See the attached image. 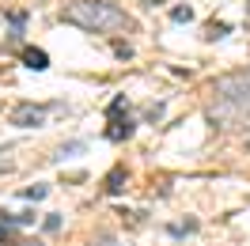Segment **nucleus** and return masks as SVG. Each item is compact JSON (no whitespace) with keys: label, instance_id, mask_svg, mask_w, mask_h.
<instances>
[{"label":"nucleus","instance_id":"1","mask_svg":"<svg viewBox=\"0 0 250 246\" xmlns=\"http://www.w3.org/2000/svg\"><path fill=\"white\" fill-rule=\"evenodd\" d=\"M61 19L80 27V31H91V34H114V31L133 27V19L110 0H68L61 8Z\"/></svg>","mask_w":250,"mask_h":246},{"label":"nucleus","instance_id":"2","mask_svg":"<svg viewBox=\"0 0 250 246\" xmlns=\"http://www.w3.org/2000/svg\"><path fill=\"white\" fill-rule=\"evenodd\" d=\"M212 95L224 99V102H235V106L250 110V72H228L212 83Z\"/></svg>","mask_w":250,"mask_h":246},{"label":"nucleus","instance_id":"3","mask_svg":"<svg viewBox=\"0 0 250 246\" xmlns=\"http://www.w3.org/2000/svg\"><path fill=\"white\" fill-rule=\"evenodd\" d=\"M46 106H38V102H19L16 110H12V125H19V129H38V125H46Z\"/></svg>","mask_w":250,"mask_h":246},{"label":"nucleus","instance_id":"4","mask_svg":"<svg viewBox=\"0 0 250 246\" xmlns=\"http://www.w3.org/2000/svg\"><path fill=\"white\" fill-rule=\"evenodd\" d=\"M23 64H27V68H34V72H46V68H49L46 49H23Z\"/></svg>","mask_w":250,"mask_h":246},{"label":"nucleus","instance_id":"5","mask_svg":"<svg viewBox=\"0 0 250 246\" xmlns=\"http://www.w3.org/2000/svg\"><path fill=\"white\" fill-rule=\"evenodd\" d=\"M125 182H129V170H125V167H114L106 174V193H122Z\"/></svg>","mask_w":250,"mask_h":246},{"label":"nucleus","instance_id":"6","mask_svg":"<svg viewBox=\"0 0 250 246\" xmlns=\"http://www.w3.org/2000/svg\"><path fill=\"white\" fill-rule=\"evenodd\" d=\"M106 137L110 140H129V137H133V122H129V118H125V122H114L106 129Z\"/></svg>","mask_w":250,"mask_h":246},{"label":"nucleus","instance_id":"7","mask_svg":"<svg viewBox=\"0 0 250 246\" xmlns=\"http://www.w3.org/2000/svg\"><path fill=\"white\" fill-rule=\"evenodd\" d=\"M46 193H49L46 185H27V189H23V197H27V201H42Z\"/></svg>","mask_w":250,"mask_h":246},{"label":"nucleus","instance_id":"8","mask_svg":"<svg viewBox=\"0 0 250 246\" xmlns=\"http://www.w3.org/2000/svg\"><path fill=\"white\" fill-rule=\"evenodd\" d=\"M72 152H83V140H68V144H61L57 159H64V155H72Z\"/></svg>","mask_w":250,"mask_h":246},{"label":"nucleus","instance_id":"9","mask_svg":"<svg viewBox=\"0 0 250 246\" xmlns=\"http://www.w3.org/2000/svg\"><path fill=\"white\" fill-rule=\"evenodd\" d=\"M171 19H174V23H189V19H193V8H189V4H186V8H174Z\"/></svg>","mask_w":250,"mask_h":246},{"label":"nucleus","instance_id":"10","mask_svg":"<svg viewBox=\"0 0 250 246\" xmlns=\"http://www.w3.org/2000/svg\"><path fill=\"white\" fill-rule=\"evenodd\" d=\"M228 31H231L228 23H212V27L205 31V38H224V34H228Z\"/></svg>","mask_w":250,"mask_h":246},{"label":"nucleus","instance_id":"11","mask_svg":"<svg viewBox=\"0 0 250 246\" xmlns=\"http://www.w3.org/2000/svg\"><path fill=\"white\" fill-rule=\"evenodd\" d=\"M114 53H118V57L125 61V57H133V46H125V42H114Z\"/></svg>","mask_w":250,"mask_h":246},{"label":"nucleus","instance_id":"12","mask_svg":"<svg viewBox=\"0 0 250 246\" xmlns=\"http://www.w3.org/2000/svg\"><path fill=\"white\" fill-rule=\"evenodd\" d=\"M148 118H152V122H159V118H163V106H159V102H152V106H148Z\"/></svg>","mask_w":250,"mask_h":246},{"label":"nucleus","instance_id":"13","mask_svg":"<svg viewBox=\"0 0 250 246\" xmlns=\"http://www.w3.org/2000/svg\"><path fill=\"white\" fill-rule=\"evenodd\" d=\"M12 167H16V163H12V155L0 152V170H12Z\"/></svg>","mask_w":250,"mask_h":246},{"label":"nucleus","instance_id":"14","mask_svg":"<svg viewBox=\"0 0 250 246\" xmlns=\"http://www.w3.org/2000/svg\"><path fill=\"white\" fill-rule=\"evenodd\" d=\"M61 227V216H46V231H57Z\"/></svg>","mask_w":250,"mask_h":246},{"label":"nucleus","instance_id":"15","mask_svg":"<svg viewBox=\"0 0 250 246\" xmlns=\"http://www.w3.org/2000/svg\"><path fill=\"white\" fill-rule=\"evenodd\" d=\"M91 246H118V243H114V239H110V235H99V239H95Z\"/></svg>","mask_w":250,"mask_h":246},{"label":"nucleus","instance_id":"16","mask_svg":"<svg viewBox=\"0 0 250 246\" xmlns=\"http://www.w3.org/2000/svg\"><path fill=\"white\" fill-rule=\"evenodd\" d=\"M8 235H12V224H4V220H0V239H8Z\"/></svg>","mask_w":250,"mask_h":246},{"label":"nucleus","instance_id":"17","mask_svg":"<svg viewBox=\"0 0 250 246\" xmlns=\"http://www.w3.org/2000/svg\"><path fill=\"white\" fill-rule=\"evenodd\" d=\"M16 246H42V243H38V239H34V243H31V239H27V243H16Z\"/></svg>","mask_w":250,"mask_h":246},{"label":"nucleus","instance_id":"18","mask_svg":"<svg viewBox=\"0 0 250 246\" xmlns=\"http://www.w3.org/2000/svg\"><path fill=\"white\" fill-rule=\"evenodd\" d=\"M247 148H250V133H247Z\"/></svg>","mask_w":250,"mask_h":246}]
</instances>
